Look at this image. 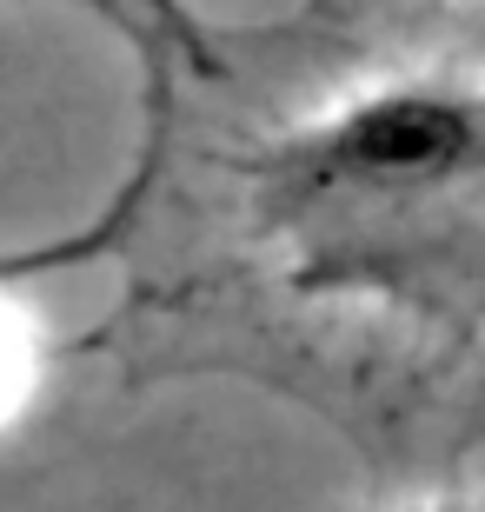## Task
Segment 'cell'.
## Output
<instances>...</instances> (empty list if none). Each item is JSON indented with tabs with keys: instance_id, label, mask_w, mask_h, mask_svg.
Instances as JSON below:
<instances>
[{
	"instance_id": "6da1fadb",
	"label": "cell",
	"mask_w": 485,
	"mask_h": 512,
	"mask_svg": "<svg viewBox=\"0 0 485 512\" xmlns=\"http://www.w3.org/2000/svg\"><path fill=\"white\" fill-rule=\"evenodd\" d=\"M273 167L299 193H426L485 167V100L459 87H379L286 140Z\"/></svg>"
},
{
	"instance_id": "3957f363",
	"label": "cell",
	"mask_w": 485,
	"mask_h": 512,
	"mask_svg": "<svg viewBox=\"0 0 485 512\" xmlns=\"http://www.w3.org/2000/svg\"><path fill=\"white\" fill-rule=\"evenodd\" d=\"M419 512H485V506H419Z\"/></svg>"
},
{
	"instance_id": "7a4b0ae2",
	"label": "cell",
	"mask_w": 485,
	"mask_h": 512,
	"mask_svg": "<svg viewBox=\"0 0 485 512\" xmlns=\"http://www.w3.org/2000/svg\"><path fill=\"white\" fill-rule=\"evenodd\" d=\"M153 167H160V114L147 127V147L133 153L127 180L94 207V220H80L74 233H54V240H20V247H0V293L7 286H27V280H47V273H67V266H94L107 260L120 240L133 233V220L147 213V193H153Z\"/></svg>"
}]
</instances>
